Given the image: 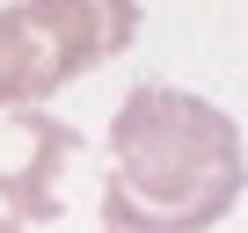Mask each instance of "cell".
Instances as JSON below:
<instances>
[{"label": "cell", "instance_id": "6da1fadb", "mask_svg": "<svg viewBox=\"0 0 248 233\" xmlns=\"http://www.w3.org/2000/svg\"><path fill=\"white\" fill-rule=\"evenodd\" d=\"M241 124L183 87H132L109 116V233H204L241 204Z\"/></svg>", "mask_w": 248, "mask_h": 233}, {"label": "cell", "instance_id": "7a4b0ae2", "mask_svg": "<svg viewBox=\"0 0 248 233\" xmlns=\"http://www.w3.org/2000/svg\"><path fill=\"white\" fill-rule=\"evenodd\" d=\"M132 37H139V0H15V8H0L15 109H37L66 80L132 51Z\"/></svg>", "mask_w": 248, "mask_h": 233}, {"label": "cell", "instance_id": "3957f363", "mask_svg": "<svg viewBox=\"0 0 248 233\" xmlns=\"http://www.w3.org/2000/svg\"><path fill=\"white\" fill-rule=\"evenodd\" d=\"M15 124L30 131V160L0 175V204H8L15 226H44V218H59V168L88 139L73 124H59V116H44V109H15Z\"/></svg>", "mask_w": 248, "mask_h": 233}, {"label": "cell", "instance_id": "277c9868", "mask_svg": "<svg viewBox=\"0 0 248 233\" xmlns=\"http://www.w3.org/2000/svg\"><path fill=\"white\" fill-rule=\"evenodd\" d=\"M0 109H15V73H8V51H0Z\"/></svg>", "mask_w": 248, "mask_h": 233}, {"label": "cell", "instance_id": "5b68a950", "mask_svg": "<svg viewBox=\"0 0 248 233\" xmlns=\"http://www.w3.org/2000/svg\"><path fill=\"white\" fill-rule=\"evenodd\" d=\"M0 233H22V226H15V218H0Z\"/></svg>", "mask_w": 248, "mask_h": 233}]
</instances>
